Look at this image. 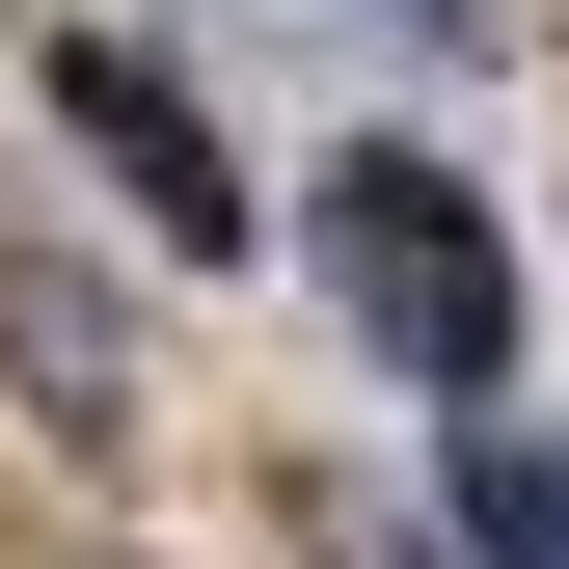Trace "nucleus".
<instances>
[{"mask_svg": "<svg viewBox=\"0 0 569 569\" xmlns=\"http://www.w3.org/2000/svg\"><path fill=\"white\" fill-rule=\"evenodd\" d=\"M299 244H326V299H352V352H380V380H435V407H488V380H516V244H488V190H461V163L352 136Z\"/></svg>", "mask_w": 569, "mask_h": 569, "instance_id": "1", "label": "nucleus"}, {"mask_svg": "<svg viewBox=\"0 0 569 569\" xmlns=\"http://www.w3.org/2000/svg\"><path fill=\"white\" fill-rule=\"evenodd\" d=\"M407 28H488V0H407Z\"/></svg>", "mask_w": 569, "mask_h": 569, "instance_id": "4", "label": "nucleus"}, {"mask_svg": "<svg viewBox=\"0 0 569 569\" xmlns=\"http://www.w3.org/2000/svg\"><path fill=\"white\" fill-rule=\"evenodd\" d=\"M435 488H461L488 569H569V435H435Z\"/></svg>", "mask_w": 569, "mask_h": 569, "instance_id": "3", "label": "nucleus"}, {"mask_svg": "<svg viewBox=\"0 0 569 569\" xmlns=\"http://www.w3.org/2000/svg\"><path fill=\"white\" fill-rule=\"evenodd\" d=\"M54 136H82V163H109L163 244H244V163H218V109H190L136 28H54Z\"/></svg>", "mask_w": 569, "mask_h": 569, "instance_id": "2", "label": "nucleus"}]
</instances>
